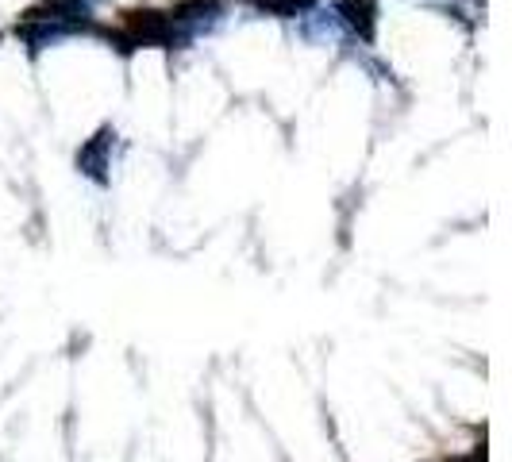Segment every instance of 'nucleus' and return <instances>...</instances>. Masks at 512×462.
<instances>
[{"label":"nucleus","mask_w":512,"mask_h":462,"mask_svg":"<svg viewBox=\"0 0 512 462\" xmlns=\"http://www.w3.org/2000/svg\"><path fill=\"white\" fill-rule=\"evenodd\" d=\"M124 51L131 47H174L178 43V27L170 16H162V12H128V20H124Z\"/></svg>","instance_id":"f257e3e1"},{"label":"nucleus","mask_w":512,"mask_h":462,"mask_svg":"<svg viewBox=\"0 0 512 462\" xmlns=\"http://www.w3.org/2000/svg\"><path fill=\"white\" fill-rule=\"evenodd\" d=\"M108 143H112V131L104 128L101 135H93L85 147H81V154H77V166H81V174H89L93 181H108Z\"/></svg>","instance_id":"f03ea898"},{"label":"nucleus","mask_w":512,"mask_h":462,"mask_svg":"<svg viewBox=\"0 0 512 462\" xmlns=\"http://www.w3.org/2000/svg\"><path fill=\"white\" fill-rule=\"evenodd\" d=\"M343 20L355 27L366 43L374 39V4L370 0H347L343 4Z\"/></svg>","instance_id":"7ed1b4c3"},{"label":"nucleus","mask_w":512,"mask_h":462,"mask_svg":"<svg viewBox=\"0 0 512 462\" xmlns=\"http://www.w3.org/2000/svg\"><path fill=\"white\" fill-rule=\"evenodd\" d=\"M258 8H270V12H278V16H297L301 8H305V0H255Z\"/></svg>","instance_id":"20e7f679"}]
</instances>
